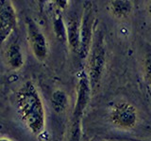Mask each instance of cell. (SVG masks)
I'll return each instance as SVG.
<instances>
[{"label": "cell", "mask_w": 151, "mask_h": 141, "mask_svg": "<svg viewBox=\"0 0 151 141\" xmlns=\"http://www.w3.org/2000/svg\"><path fill=\"white\" fill-rule=\"evenodd\" d=\"M17 111L22 122L30 133L40 135L45 128V110L36 86L27 81L16 95Z\"/></svg>", "instance_id": "1"}, {"label": "cell", "mask_w": 151, "mask_h": 141, "mask_svg": "<svg viewBox=\"0 0 151 141\" xmlns=\"http://www.w3.org/2000/svg\"><path fill=\"white\" fill-rule=\"evenodd\" d=\"M91 85L89 82L88 75L84 70H81L79 74L78 84V95L76 102L75 109L73 113V130H72V140L78 141L79 132H80V120L83 115V112L86 108L91 96Z\"/></svg>", "instance_id": "2"}, {"label": "cell", "mask_w": 151, "mask_h": 141, "mask_svg": "<svg viewBox=\"0 0 151 141\" xmlns=\"http://www.w3.org/2000/svg\"><path fill=\"white\" fill-rule=\"evenodd\" d=\"M93 43V42H92ZM91 55L89 60V82L91 85L92 90L94 89L103 73L104 66H105V49L103 45V37L101 33H98L93 43L91 46Z\"/></svg>", "instance_id": "3"}, {"label": "cell", "mask_w": 151, "mask_h": 141, "mask_svg": "<svg viewBox=\"0 0 151 141\" xmlns=\"http://www.w3.org/2000/svg\"><path fill=\"white\" fill-rule=\"evenodd\" d=\"M96 17L91 2H86L84 5L82 19L80 21V46L78 55L85 58L89 55L92 46L93 26Z\"/></svg>", "instance_id": "4"}, {"label": "cell", "mask_w": 151, "mask_h": 141, "mask_svg": "<svg viewBox=\"0 0 151 141\" xmlns=\"http://www.w3.org/2000/svg\"><path fill=\"white\" fill-rule=\"evenodd\" d=\"M27 32L33 55L39 61L45 60L48 54V42L39 26L30 18L27 20Z\"/></svg>", "instance_id": "5"}, {"label": "cell", "mask_w": 151, "mask_h": 141, "mask_svg": "<svg viewBox=\"0 0 151 141\" xmlns=\"http://www.w3.org/2000/svg\"><path fill=\"white\" fill-rule=\"evenodd\" d=\"M17 26V15L12 2L0 0V45L6 41Z\"/></svg>", "instance_id": "6"}, {"label": "cell", "mask_w": 151, "mask_h": 141, "mask_svg": "<svg viewBox=\"0 0 151 141\" xmlns=\"http://www.w3.org/2000/svg\"><path fill=\"white\" fill-rule=\"evenodd\" d=\"M112 122L124 129H131L136 125V108L127 103H119L113 106L111 113Z\"/></svg>", "instance_id": "7"}, {"label": "cell", "mask_w": 151, "mask_h": 141, "mask_svg": "<svg viewBox=\"0 0 151 141\" xmlns=\"http://www.w3.org/2000/svg\"><path fill=\"white\" fill-rule=\"evenodd\" d=\"M5 58L8 66L12 70H17L24 65V56L18 41H12L5 52Z\"/></svg>", "instance_id": "8"}, {"label": "cell", "mask_w": 151, "mask_h": 141, "mask_svg": "<svg viewBox=\"0 0 151 141\" xmlns=\"http://www.w3.org/2000/svg\"><path fill=\"white\" fill-rule=\"evenodd\" d=\"M66 36L71 50L78 54L80 46V21L77 18L68 20L66 25Z\"/></svg>", "instance_id": "9"}, {"label": "cell", "mask_w": 151, "mask_h": 141, "mask_svg": "<svg viewBox=\"0 0 151 141\" xmlns=\"http://www.w3.org/2000/svg\"><path fill=\"white\" fill-rule=\"evenodd\" d=\"M132 3L130 1H123V0H115L110 2L111 12L118 18H126L132 11Z\"/></svg>", "instance_id": "10"}, {"label": "cell", "mask_w": 151, "mask_h": 141, "mask_svg": "<svg viewBox=\"0 0 151 141\" xmlns=\"http://www.w3.org/2000/svg\"><path fill=\"white\" fill-rule=\"evenodd\" d=\"M51 103L53 106V109L57 113L63 112L68 105V97L66 95V93L63 90H56L52 94L51 97Z\"/></svg>", "instance_id": "11"}, {"label": "cell", "mask_w": 151, "mask_h": 141, "mask_svg": "<svg viewBox=\"0 0 151 141\" xmlns=\"http://www.w3.org/2000/svg\"><path fill=\"white\" fill-rule=\"evenodd\" d=\"M54 30L56 32V35L58 39L61 41H67V36H66V26H64V23L61 19V15L60 12H58L55 15L54 19Z\"/></svg>", "instance_id": "12"}, {"label": "cell", "mask_w": 151, "mask_h": 141, "mask_svg": "<svg viewBox=\"0 0 151 141\" xmlns=\"http://www.w3.org/2000/svg\"><path fill=\"white\" fill-rule=\"evenodd\" d=\"M144 69L145 77L151 83V53H147L144 61Z\"/></svg>", "instance_id": "13"}, {"label": "cell", "mask_w": 151, "mask_h": 141, "mask_svg": "<svg viewBox=\"0 0 151 141\" xmlns=\"http://www.w3.org/2000/svg\"><path fill=\"white\" fill-rule=\"evenodd\" d=\"M0 141H12V140L8 137H0Z\"/></svg>", "instance_id": "14"}, {"label": "cell", "mask_w": 151, "mask_h": 141, "mask_svg": "<svg viewBox=\"0 0 151 141\" xmlns=\"http://www.w3.org/2000/svg\"><path fill=\"white\" fill-rule=\"evenodd\" d=\"M148 11H149V13L151 14V4L149 5V7H148Z\"/></svg>", "instance_id": "15"}]
</instances>
